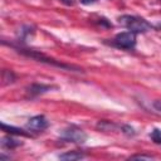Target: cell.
<instances>
[{
    "label": "cell",
    "instance_id": "9",
    "mask_svg": "<svg viewBox=\"0 0 161 161\" xmlns=\"http://www.w3.org/2000/svg\"><path fill=\"white\" fill-rule=\"evenodd\" d=\"M1 128L3 131L10 133V135H21V136H28V133L25 131H23L21 128H18V127H14V126H8L5 123H1Z\"/></svg>",
    "mask_w": 161,
    "mask_h": 161
},
{
    "label": "cell",
    "instance_id": "5",
    "mask_svg": "<svg viewBox=\"0 0 161 161\" xmlns=\"http://www.w3.org/2000/svg\"><path fill=\"white\" fill-rule=\"evenodd\" d=\"M48 125H49L48 119L43 114H38V116L29 118V121L26 122V128L30 131H34V132H39V131L45 130L48 127Z\"/></svg>",
    "mask_w": 161,
    "mask_h": 161
},
{
    "label": "cell",
    "instance_id": "7",
    "mask_svg": "<svg viewBox=\"0 0 161 161\" xmlns=\"http://www.w3.org/2000/svg\"><path fill=\"white\" fill-rule=\"evenodd\" d=\"M20 145H21L20 141H18V140H15L10 136H4L1 138V146L4 148H14V147H18Z\"/></svg>",
    "mask_w": 161,
    "mask_h": 161
},
{
    "label": "cell",
    "instance_id": "6",
    "mask_svg": "<svg viewBox=\"0 0 161 161\" xmlns=\"http://www.w3.org/2000/svg\"><path fill=\"white\" fill-rule=\"evenodd\" d=\"M52 88H53L52 86L38 84V83H35V84H30V86L26 88V91H28L30 94H42V93H45V92L50 91Z\"/></svg>",
    "mask_w": 161,
    "mask_h": 161
},
{
    "label": "cell",
    "instance_id": "1",
    "mask_svg": "<svg viewBox=\"0 0 161 161\" xmlns=\"http://www.w3.org/2000/svg\"><path fill=\"white\" fill-rule=\"evenodd\" d=\"M19 53L29 57V58H33L38 62H42V63H45V64H49V65H54V67H58V68H62V69H74V70H82L80 68L75 67V65H70V64H64L59 60H55L54 58H50V57H47L44 55L43 53H39V52H35V50H29V49H23V48H19L18 49Z\"/></svg>",
    "mask_w": 161,
    "mask_h": 161
},
{
    "label": "cell",
    "instance_id": "12",
    "mask_svg": "<svg viewBox=\"0 0 161 161\" xmlns=\"http://www.w3.org/2000/svg\"><path fill=\"white\" fill-rule=\"evenodd\" d=\"M131 158H147V160H151V158H153V156H151V155H133V156H131Z\"/></svg>",
    "mask_w": 161,
    "mask_h": 161
},
{
    "label": "cell",
    "instance_id": "11",
    "mask_svg": "<svg viewBox=\"0 0 161 161\" xmlns=\"http://www.w3.org/2000/svg\"><path fill=\"white\" fill-rule=\"evenodd\" d=\"M150 137H151V140H152L155 143H157V145H161V130H158V128H155V130L151 132Z\"/></svg>",
    "mask_w": 161,
    "mask_h": 161
},
{
    "label": "cell",
    "instance_id": "10",
    "mask_svg": "<svg viewBox=\"0 0 161 161\" xmlns=\"http://www.w3.org/2000/svg\"><path fill=\"white\" fill-rule=\"evenodd\" d=\"M14 79H15V75L11 70H6V69L3 70V84L4 86H6L9 83H13Z\"/></svg>",
    "mask_w": 161,
    "mask_h": 161
},
{
    "label": "cell",
    "instance_id": "3",
    "mask_svg": "<svg viewBox=\"0 0 161 161\" xmlns=\"http://www.w3.org/2000/svg\"><path fill=\"white\" fill-rule=\"evenodd\" d=\"M62 138L70 141V142H77V143H83L87 140V133L84 131H82L80 128L77 127H68L64 128L60 133Z\"/></svg>",
    "mask_w": 161,
    "mask_h": 161
},
{
    "label": "cell",
    "instance_id": "13",
    "mask_svg": "<svg viewBox=\"0 0 161 161\" xmlns=\"http://www.w3.org/2000/svg\"><path fill=\"white\" fill-rule=\"evenodd\" d=\"M153 107H155L158 112H161V101H156V102L153 103Z\"/></svg>",
    "mask_w": 161,
    "mask_h": 161
},
{
    "label": "cell",
    "instance_id": "14",
    "mask_svg": "<svg viewBox=\"0 0 161 161\" xmlns=\"http://www.w3.org/2000/svg\"><path fill=\"white\" fill-rule=\"evenodd\" d=\"M80 1H82V4H84V5H89V4L96 3L97 0H80Z\"/></svg>",
    "mask_w": 161,
    "mask_h": 161
},
{
    "label": "cell",
    "instance_id": "4",
    "mask_svg": "<svg viewBox=\"0 0 161 161\" xmlns=\"http://www.w3.org/2000/svg\"><path fill=\"white\" fill-rule=\"evenodd\" d=\"M114 44L123 49H132L136 45V33L123 31L114 36Z\"/></svg>",
    "mask_w": 161,
    "mask_h": 161
},
{
    "label": "cell",
    "instance_id": "8",
    "mask_svg": "<svg viewBox=\"0 0 161 161\" xmlns=\"http://www.w3.org/2000/svg\"><path fill=\"white\" fill-rule=\"evenodd\" d=\"M83 157H84V155L82 152H78V151H68L65 153L59 155L60 160H67V161H75V160L83 158Z\"/></svg>",
    "mask_w": 161,
    "mask_h": 161
},
{
    "label": "cell",
    "instance_id": "2",
    "mask_svg": "<svg viewBox=\"0 0 161 161\" xmlns=\"http://www.w3.org/2000/svg\"><path fill=\"white\" fill-rule=\"evenodd\" d=\"M118 23L127 28L133 33H145L151 29V24H148L145 19L133 16V15H122L118 18Z\"/></svg>",
    "mask_w": 161,
    "mask_h": 161
}]
</instances>
